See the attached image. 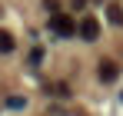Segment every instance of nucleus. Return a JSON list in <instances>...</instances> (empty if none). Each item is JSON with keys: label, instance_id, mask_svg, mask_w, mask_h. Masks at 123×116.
I'll return each instance as SVG.
<instances>
[{"label": "nucleus", "instance_id": "1", "mask_svg": "<svg viewBox=\"0 0 123 116\" xmlns=\"http://www.w3.org/2000/svg\"><path fill=\"white\" fill-rule=\"evenodd\" d=\"M50 30H53L57 37H73V33H77V23H73L70 13H60V10H57V13L50 17Z\"/></svg>", "mask_w": 123, "mask_h": 116}, {"label": "nucleus", "instance_id": "2", "mask_svg": "<svg viewBox=\"0 0 123 116\" xmlns=\"http://www.w3.org/2000/svg\"><path fill=\"white\" fill-rule=\"evenodd\" d=\"M77 33H80L83 40H97V37H100V20L86 13V17L80 20V27H77Z\"/></svg>", "mask_w": 123, "mask_h": 116}, {"label": "nucleus", "instance_id": "3", "mask_svg": "<svg viewBox=\"0 0 123 116\" xmlns=\"http://www.w3.org/2000/svg\"><path fill=\"white\" fill-rule=\"evenodd\" d=\"M97 73H100L103 83H113V80L120 76V66H117L113 60H100V70H97Z\"/></svg>", "mask_w": 123, "mask_h": 116}, {"label": "nucleus", "instance_id": "4", "mask_svg": "<svg viewBox=\"0 0 123 116\" xmlns=\"http://www.w3.org/2000/svg\"><path fill=\"white\" fill-rule=\"evenodd\" d=\"M13 46H17L13 37H10L7 30H0V53H13Z\"/></svg>", "mask_w": 123, "mask_h": 116}, {"label": "nucleus", "instance_id": "5", "mask_svg": "<svg viewBox=\"0 0 123 116\" xmlns=\"http://www.w3.org/2000/svg\"><path fill=\"white\" fill-rule=\"evenodd\" d=\"M106 17H110V23H117V27H123V10L117 7V3H110V7H106Z\"/></svg>", "mask_w": 123, "mask_h": 116}, {"label": "nucleus", "instance_id": "6", "mask_svg": "<svg viewBox=\"0 0 123 116\" xmlns=\"http://www.w3.org/2000/svg\"><path fill=\"white\" fill-rule=\"evenodd\" d=\"M23 103H27L23 96H7V106L10 110H23Z\"/></svg>", "mask_w": 123, "mask_h": 116}, {"label": "nucleus", "instance_id": "7", "mask_svg": "<svg viewBox=\"0 0 123 116\" xmlns=\"http://www.w3.org/2000/svg\"><path fill=\"white\" fill-rule=\"evenodd\" d=\"M40 60H43V50H40V46H37V50L30 53V63H40Z\"/></svg>", "mask_w": 123, "mask_h": 116}]
</instances>
